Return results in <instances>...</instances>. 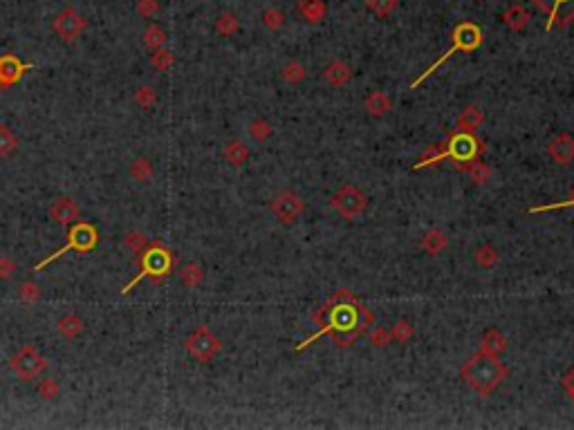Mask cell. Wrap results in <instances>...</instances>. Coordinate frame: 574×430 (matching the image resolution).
<instances>
[{
	"label": "cell",
	"instance_id": "obj_34",
	"mask_svg": "<svg viewBox=\"0 0 574 430\" xmlns=\"http://www.w3.org/2000/svg\"><path fill=\"white\" fill-rule=\"evenodd\" d=\"M18 298H21L23 303H27V305L39 303L41 300V287H39V283L25 280L21 287H18Z\"/></svg>",
	"mask_w": 574,
	"mask_h": 430
},
{
	"label": "cell",
	"instance_id": "obj_32",
	"mask_svg": "<svg viewBox=\"0 0 574 430\" xmlns=\"http://www.w3.org/2000/svg\"><path fill=\"white\" fill-rule=\"evenodd\" d=\"M464 173H469V177L473 179L475 184H487L489 182V175H491V170L487 164H482V161H471V164H466L464 168Z\"/></svg>",
	"mask_w": 574,
	"mask_h": 430
},
{
	"label": "cell",
	"instance_id": "obj_1",
	"mask_svg": "<svg viewBox=\"0 0 574 430\" xmlns=\"http://www.w3.org/2000/svg\"><path fill=\"white\" fill-rule=\"evenodd\" d=\"M319 329L312 336H308L299 343L294 349L303 352L305 347L312 345L314 340H319L323 336H330L339 347L353 345L359 336H364L368 329L373 327V311L357 298L350 289H339L332 298L323 305L319 314L314 316Z\"/></svg>",
	"mask_w": 574,
	"mask_h": 430
},
{
	"label": "cell",
	"instance_id": "obj_46",
	"mask_svg": "<svg viewBox=\"0 0 574 430\" xmlns=\"http://www.w3.org/2000/svg\"><path fill=\"white\" fill-rule=\"evenodd\" d=\"M561 385H563V388H565V392L570 394V399L574 401V367H572L570 372H565V374H563V379H561Z\"/></svg>",
	"mask_w": 574,
	"mask_h": 430
},
{
	"label": "cell",
	"instance_id": "obj_41",
	"mask_svg": "<svg viewBox=\"0 0 574 430\" xmlns=\"http://www.w3.org/2000/svg\"><path fill=\"white\" fill-rule=\"evenodd\" d=\"M59 392H61V385L54 381V379H43L39 383V394L43 399H54V397H59Z\"/></svg>",
	"mask_w": 574,
	"mask_h": 430
},
{
	"label": "cell",
	"instance_id": "obj_18",
	"mask_svg": "<svg viewBox=\"0 0 574 430\" xmlns=\"http://www.w3.org/2000/svg\"><path fill=\"white\" fill-rule=\"evenodd\" d=\"M480 343H482L484 352L498 356L500 352H505V349H507V336L502 334V331H500L498 327H489V329L482 334Z\"/></svg>",
	"mask_w": 574,
	"mask_h": 430
},
{
	"label": "cell",
	"instance_id": "obj_39",
	"mask_svg": "<svg viewBox=\"0 0 574 430\" xmlns=\"http://www.w3.org/2000/svg\"><path fill=\"white\" fill-rule=\"evenodd\" d=\"M260 21H263L267 30H281L285 23V14L281 9H265L263 16H260Z\"/></svg>",
	"mask_w": 574,
	"mask_h": 430
},
{
	"label": "cell",
	"instance_id": "obj_42",
	"mask_svg": "<svg viewBox=\"0 0 574 430\" xmlns=\"http://www.w3.org/2000/svg\"><path fill=\"white\" fill-rule=\"evenodd\" d=\"M159 12V0H137V14L144 18H152Z\"/></svg>",
	"mask_w": 574,
	"mask_h": 430
},
{
	"label": "cell",
	"instance_id": "obj_16",
	"mask_svg": "<svg viewBox=\"0 0 574 430\" xmlns=\"http://www.w3.org/2000/svg\"><path fill=\"white\" fill-rule=\"evenodd\" d=\"M323 79H326L328 85L341 88L353 79V70H350L344 61H332L330 65H326V70H323Z\"/></svg>",
	"mask_w": 574,
	"mask_h": 430
},
{
	"label": "cell",
	"instance_id": "obj_11",
	"mask_svg": "<svg viewBox=\"0 0 574 430\" xmlns=\"http://www.w3.org/2000/svg\"><path fill=\"white\" fill-rule=\"evenodd\" d=\"M305 209L303 200L292 191H283L278 193L272 200V213L276 215V220L281 224H294L301 218V213Z\"/></svg>",
	"mask_w": 574,
	"mask_h": 430
},
{
	"label": "cell",
	"instance_id": "obj_37",
	"mask_svg": "<svg viewBox=\"0 0 574 430\" xmlns=\"http://www.w3.org/2000/svg\"><path fill=\"white\" fill-rule=\"evenodd\" d=\"M150 63H152V68H155V70L166 72V70H170V65H173V54H170L168 50H164V48L152 50Z\"/></svg>",
	"mask_w": 574,
	"mask_h": 430
},
{
	"label": "cell",
	"instance_id": "obj_8",
	"mask_svg": "<svg viewBox=\"0 0 574 430\" xmlns=\"http://www.w3.org/2000/svg\"><path fill=\"white\" fill-rule=\"evenodd\" d=\"M9 367L21 381H34L45 367H48V358H45L34 345H23L18 352L9 358Z\"/></svg>",
	"mask_w": 574,
	"mask_h": 430
},
{
	"label": "cell",
	"instance_id": "obj_19",
	"mask_svg": "<svg viewBox=\"0 0 574 430\" xmlns=\"http://www.w3.org/2000/svg\"><path fill=\"white\" fill-rule=\"evenodd\" d=\"M364 105H366V110L370 112L373 116H384L393 108V99L386 92H382V90H375V92L368 94Z\"/></svg>",
	"mask_w": 574,
	"mask_h": 430
},
{
	"label": "cell",
	"instance_id": "obj_35",
	"mask_svg": "<svg viewBox=\"0 0 574 430\" xmlns=\"http://www.w3.org/2000/svg\"><path fill=\"white\" fill-rule=\"evenodd\" d=\"M366 7L370 9L375 16L386 18L397 9V0H366Z\"/></svg>",
	"mask_w": 574,
	"mask_h": 430
},
{
	"label": "cell",
	"instance_id": "obj_17",
	"mask_svg": "<svg viewBox=\"0 0 574 430\" xmlns=\"http://www.w3.org/2000/svg\"><path fill=\"white\" fill-rule=\"evenodd\" d=\"M57 329H59V334L63 338H68V340H75L79 338L81 334H83V329H86V322L81 320L77 314H66V316H61L59 322H57Z\"/></svg>",
	"mask_w": 574,
	"mask_h": 430
},
{
	"label": "cell",
	"instance_id": "obj_28",
	"mask_svg": "<svg viewBox=\"0 0 574 430\" xmlns=\"http://www.w3.org/2000/svg\"><path fill=\"white\" fill-rule=\"evenodd\" d=\"M281 76H283L285 83L296 85V83H303V81L308 79V70H305L301 63L292 61V63H287V65L281 70Z\"/></svg>",
	"mask_w": 574,
	"mask_h": 430
},
{
	"label": "cell",
	"instance_id": "obj_43",
	"mask_svg": "<svg viewBox=\"0 0 574 430\" xmlns=\"http://www.w3.org/2000/svg\"><path fill=\"white\" fill-rule=\"evenodd\" d=\"M370 340H373V345L377 347H384V345H388L393 336H390V329H386V327H377L373 334H370Z\"/></svg>",
	"mask_w": 574,
	"mask_h": 430
},
{
	"label": "cell",
	"instance_id": "obj_7",
	"mask_svg": "<svg viewBox=\"0 0 574 430\" xmlns=\"http://www.w3.org/2000/svg\"><path fill=\"white\" fill-rule=\"evenodd\" d=\"M184 349L188 352V356L195 358V361L209 363L213 356L220 354L222 340L215 336L206 325H197L191 334L184 338Z\"/></svg>",
	"mask_w": 574,
	"mask_h": 430
},
{
	"label": "cell",
	"instance_id": "obj_5",
	"mask_svg": "<svg viewBox=\"0 0 574 430\" xmlns=\"http://www.w3.org/2000/svg\"><path fill=\"white\" fill-rule=\"evenodd\" d=\"M170 269H173V254H170L166 247H161L155 242V245H150L146 251H144L141 272L123 287L121 294H128L135 285H137L139 280H144V278H150L152 283H161L170 274Z\"/></svg>",
	"mask_w": 574,
	"mask_h": 430
},
{
	"label": "cell",
	"instance_id": "obj_12",
	"mask_svg": "<svg viewBox=\"0 0 574 430\" xmlns=\"http://www.w3.org/2000/svg\"><path fill=\"white\" fill-rule=\"evenodd\" d=\"M532 3L547 12L545 30H552L554 25L565 27L574 21V0H532Z\"/></svg>",
	"mask_w": 574,
	"mask_h": 430
},
{
	"label": "cell",
	"instance_id": "obj_27",
	"mask_svg": "<svg viewBox=\"0 0 574 430\" xmlns=\"http://www.w3.org/2000/svg\"><path fill=\"white\" fill-rule=\"evenodd\" d=\"M179 280H182L184 287H197L202 285L204 280V269L197 265V263H188L182 267V272H179Z\"/></svg>",
	"mask_w": 574,
	"mask_h": 430
},
{
	"label": "cell",
	"instance_id": "obj_26",
	"mask_svg": "<svg viewBox=\"0 0 574 430\" xmlns=\"http://www.w3.org/2000/svg\"><path fill=\"white\" fill-rule=\"evenodd\" d=\"M130 177L135 179V182H150V177H152V161L148 157H137L130 164Z\"/></svg>",
	"mask_w": 574,
	"mask_h": 430
},
{
	"label": "cell",
	"instance_id": "obj_6",
	"mask_svg": "<svg viewBox=\"0 0 574 430\" xmlns=\"http://www.w3.org/2000/svg\"><path fill=\"white\" fill-rule=\"evenodd\" d=\"M68 245L66 247H61L59 251H54L52 256H48L45 260H41L39 265L34 267V272H41L43 267H48L50 263H54V260H59L68 254V251H77V254H90L97 245H99V231L95 224H90V222H75V224H70V233H68Z\"/></svg>",
	"mask_w": 574,
	"mask_h": 430
},
{
	"label": "cell",
	"instance_id": "obj_25",
	"mask_svg": "<svg viewBox=\"0 0 574 430\" xmlns=\"http://www.w3.org/2000/svg\"><path fill=\"white\" fill-rule=\"evenodd\" d=\"M18 148V137L7 123H0V159L12 157Z\"/></svg>",
	"mask_w": 574,
	"mask_h": 430
},
{
	"label": "cell",
	"instance_id": "obj_36",
	"mask_svg": "<svg viewBox=\"0 0 574 430\" xmlns=\"http://www.w3.org/2000/svg\"><path fill=\"white\" fill-rule=\"evenodd\" d=\"M247 130H249V137L254 139V141H265V139L272 137V132H274V128H272V125H269L265 119L251 121Z\"/></svg>",
	"mask_w": 574,
	"mask_h": 430
},
{
	"label": "cell",
	"instance_id": "obj_23",
	"mask_svg": "<svg viewBox=\"0 0 574 430\" xmlns=\"http://www.w3.org/2000/svg\"><path fill=\"white\" fill-rule=\"evenodd\" d=\"M446 236H444V231H439V229H430L426 231L424 236H422V249L426 251V254L430 256H437V254H442V251L446 249Z\"/></svg>",
	"mask_w": 574,
	"mask_h": 430
},
{
	"label": "cell",
	"instance_id": "obj_29",
	"mask_svg": "<svg viewBox=\"0 0 574 430\" xmlns=\"http://www.w3.org/2000/svg\"><path fill=\"white\" fill-rule=\"evenodd\" d=\"M157 101V92L152 85H139L135 90V103H137L141 110H150Z\"/></svg>",
	"mask_w": 574,
	"mask_h": 430
},
{
	"label": "cell",
	"instance_id": "obj_14",
	"mask_svg": "<svg viewBox=\"0 0 574 430\" xmlns=\"http://www.w3.org/2000/svg\"><path fill=\"white\" fill-rule=\"evenodd\" d=\"M50 220L61 224V227H70V224H75L81 215V206L75 197H59L57 202L50 206Z\"/></svg>",
	"mask_w": 574,
	"mask_h": 430
},
{
	"label": "cell",
	"instance_id": "obj_24",
	"mask_svg": "<svg viewBox=\"0 0 574 430\" xmlns=\"http://www.w3.org/2000/svg\"><path fill=\"white\" fill-rule=\"evenodd\" d=\"M224 159H227L231 166H242L249 159V148L242 141L231 139L227 146H224Z\"/></svg>",
	"mask_w": 574,
	"mask_h": 430
},
{
	"label": "cell",
	"instance_id": "obj_30",
	"mask_svg": "<svg viewBox=\"0 0 574 430\" xmlns=\"http://www.w3.org/2000/svg\"><path fill=\"white\" fill-rule=\"evenodd\" d=\"M473 260L482 269H489V267H493V265L498 263V251L493 249L491 245H482V247H478V249L473 251Z\"/></svg>",
	"mask_w": 574,
	"mask_h": 430
},
{
	"label": "cell",
	"instance_id": "obj_21",
	"mask_svg": "<svg viewBox=\"0 0 574 430\" xmlns=\"http://www.w3.org/2000/svg\"><path fill=\"white\" fill-rule=\"evenodd\" d=\"M299 12L308 23L317 25L326 18V3L323 0H299Z\"/></svg>",
	"mask_w": 574,
	"mask_h": 430
},
{
	"label": "cell",
	"instance_id": "obj_33",
	"mask_svg": "<svg viewBox=\"0 0 574 430\" xmlns=\"http://www.w3.org/2000/svg\"><path fill=\"white\" fill-rule=\"evenodd\" d=\"M238 27H240L238 18L233 16L231 12H224V14H220V16H218V21H215V32L222 34V36H231V34H236V32H238Z\"/></svg>",
	"mask_w": 574,
	"mask_h": 430
},
{
	"label": "cell",
	"instance_id": "obj_9",
	"mask_svg": "<svg viewBox=\"0 0 574 430\" xmlns=\"http://www.w3.org/2000/svg\"><path fill=\"white\" fill-rule=\"evenodd\" d=\"M330 206L339 211L341 218L353 220V218H357V215H362L366 211L368 197H366V193L359 186L344 184L335 195L330 197Z\"/></svg>",
	"mask_w": 574,
	"mask_h": 430
},
{
	"label": "cell",
	"instance_id": "obj_10",
	"mask_svg": "<svg viewBox=\"0 0 574 430\" xmlns=\"http://www.w3.org/2000/svg\"><path fill=\"white\" fill-rule=\"evenodd\" d=\"M52 30H54V34H57L63 43H72V41H77L81 34H83L86 21H83V16L77 14L75 9L68 7V9H63L61 14H57V18L52 21Z\"/></svg>",
	"mask_w": 574,
	"mask_h": 430
},
{
	"label": "cell",
	"instance_id": "obj_20",
	"mask_svg": "<svg viewBox=\"0 0 574 430\" xmlns=\"http://www.w3.org/2000/svg\"><path fill=\"white\" fill-rule=\"evenodd\" d=\"M484 121V114L480 108H475V105H469L466 110L457 116V125H455V130H462V132H475L482 125Z\"/></svg>",
	"mask_w": 574,
	"mask_h": 430
},
{
	"label": "cell",
	"instance_id": "obj_15",
	"mask_svg": "<svg viewBox=\"0 0 574 430\" xmlns=\"http://www.w3.org/2000/svg\"><path fill=\"white\" fill-rule=\"evenodd\" d=\"M547 152L559 166H568L574 161V137L568 132H561L547 143Z\"/></svg>",
	"mask_w": 574,
	"mask_h": 430
},
{
	"label": "cell",
	"instance_id": "obj_13",
	"mask_svg": "<svg viewBox=\"0 0 574 430\" xmlns=\"http://www.w3.org/2000/svg\"><path fill=\"white\" fill-rule=\"evenodd\" d=\"M34 63H23L16 54L7 52L0 57V90H9L16 83H21V79L25 72L34 70Z\"/></svg>",
	"mask_w": 574,
	"mask_h": 430
},
{
	"label": "cell",
	"instance_id": "obj_31",
	"mask_svg": "<svg viewBox=\"0 0 574 430\" xmlns=\"http://www.w3.org/2000/svg\"><path fill=\"white\" fill-rule=\"evenodd\" d=\"M144 43H146L150 50L164 48L166 45V32L161 30L159 25H150V27H146V32H144Z\"/></svg>",
	"mask_w": 574,
	"mask_h": 430
},
{
	"label": "cell",
	"instance_id": "obj_40",
	"mask_svg": "<svg viewBox=\"0 0 574 430\" xmlns=\"http://www.w3.org/2000/svg\"><path fill=\"white\" fill-rule=\"evenodd\" d=\"M390 336H393V340H397V343H406V340L413 336V325L408 320H397L390 329Z\"/></svg>",
	"mask_w": 574,
	"mask_h": 430
},
{
	"label": "cell",
	"instance_id": "obj_4",
	"mask_svg": "<svg viewBox=\"0 0 574 430\" xmlns=\"http://www.w3.org/2000/svg\"><path fill=\"white\" fill-rule=\"evenodd\" d=\"M480 43H482V30H480V27L475 25V23H469V21L460 23V25H457L455 30H453V45H451V48H448V50L442 54V57H439V59L433 63V65H428L424 74H419L415 81H413L410 88H417V85L424 83V81H426L430 74H433V72H435L439 65H444V63H446L448 59H451L455 52H475V50L480 48Z\"/></svg>",
	"mask_w": 574,
	"mask_h": 430
},
{
	"label": "cell",
	"instance_id": "obj_2",
	"mask_svg": "<svg viewBox=\"0 0 574 430\" xmlns=\"http://www.w3.org/2000/svg\"><path fill=\"white\" fill-rule=\"evenodd\" d=\"M484 150H487V146H484V143L475 137L473 132L455 130V132L448 134L446 141L437 143V146H433V148H428L413 168H426V166L437 164V161H442V159H453L455 168L462 170L466 164H471V161L478 159Z\"/></svg>",
	"mask_w": 574,
	"mask_h": 430
},
{
	"label": "cell",
	"instance_id": "obj_44",
	"mask_svg": "<svg viewBox=\"0 0 574 430\" xmlns=\"http://www.w3.org/2000/svg\"><path fill=\"white\" fill-rule=\"evenodd\" d=\"M14 272H16L14 260L7 256H0V280H9L14 276Z\"/></svg>",
	"mask_w": 574,
	"mask_h": 430
},
{
	"label": "cell",
	"instance_id": "obj_3",
	"mask_svg": "<svg viewBox=\"0 0 574 430\" xmlns=\"http://www.w3.org/2000/svg\"><path fill=\"white\" fill-rule=\"evenodd\" d=\"M460 376L473 392H478L480 397H489V394L505 381L507 367L502 365V361H498L496 354H489L482 349V352L471 356L469 361L462 365Z\"/></svg>",
	"mask_w": 574,
	"mask_h": 430
},
{
	"label": "cell",
	"instance_id": "obj_38",
	"mask_svg": "<svg viewBox=\"0 0 574 430\" xmlns=\"http://www.w3.org/2000/svg\"><path fill=\"white\" fill-rule=\"evenodd\" d=\"M123 245L128 247V249L132 251V254H141V251L146 249L148 240H146V236H144L141 231H130V233H126Z\"/></svg>",
	"mask_w": 574,
	"mask_h": 430
},
{
	"label": "cell",
	"instance_id": "obj_45",
	"mask_svg": "<svg viewBox=\"0 0 574 430\" xmlns=\"http://www.w3.org/2000/svg\"><path fill=\"white\" fill-rule=\"evenodd\" d=\"M565 206H574V188L568 200H563L559 204H547V206H536V209H529V213H545V211H554V209H565Z\"/></svg>",
	"mask_w": 574,
	"mask_h": 430
},
{
	"label": "cell",
	"instance_id": "obj_22",
	"mask_svg": "<svg viewBox=\"0 0 574 430\" xmlns=\"http://www.w3.org/2000/svg\"><path fill=\"white\" fill-rule=\"evenodd\" d=\"M502 23H505L509 30L520 32L529 23V12L523 5H511L509 9H505V14H502Z\"/></svg>",
	"mask_w": 574,
	"mask_h": 430
}]
</instances>
